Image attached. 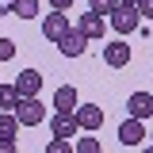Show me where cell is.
<instances>
[{"mask_svg": "<svg viewBox=\"0 0 153 153\" xmlns=\"http://www.w3.org/2000/svg\"><path fill=\"white\" fill-rule=\"evenodd\" d=\"M12 115L19 126H38V123H46V103L42 100H19Z\"/></svg>", "mask_w": 153, "mask_h": 153, "instance_id": "obj_1", "label": "cell"}, {"mask_svg": "<svg viewBox=\"0 0 153 153\" xmlns=\"http://www.w3.org/2000/svg\"><path fill=\"white\" fill-rule=\"evenodd\" d=\"M73 31V23L65 12H50V16H42V38L46 42H61V38Z\"/></svg>", "mask_w": 153, "mask_h": 153, "instance_id": "obj_2", "label": "cell"}, {"mask_svg": "<svg viewBox=\"0 0 153 153\" xmlns=\"http://www.w3.org/2000/svg\"><path fill=\"white\" fill-rule=\"evenodd\" d=\"M103 65L107 69H126L130 65V42L126 38H111L103 46Z\"/></svg>", "mask_w": 153, "mask_h": 153, "instance_id": "obj_3", "label": "cell"}, {"mask_svg": "<svg viewBox=\"0 0 153 153\" xmlns=\"http://www.w3.org/2000/svg\"><path fill=\"white\" fill-rule=\"evenodd\" d=\"M73 119H76L80 130H100V126H103V107H100V103H76Z\"/></svg>", "mask_w": 153, "mask_h": 153, "instance_id": "obj_4", "label": "cell"}, {"mask_svg": "<svg viewBox=\"0 0 153 153\" xmlns=\"http://www.w3.org/2000/svg\"><path fill=\"white\" fill-rule=\"evenodd\" d=\"M73 31H80V35L92 42V38H103V35H107V19L96 16V12H84V16H76V27H73Z\"/></svg>", "mask_w": 153, "mask_h": 153, "instance_id": "obj_5", "label": "cell"}, {"mask_svg": "<svg viewBox=\"0 0 153 153\" xmlns=\"http://www.w3.org/2000/svg\"><path fill=\"white\" fill-rule=\"evenodd\" d=\"M16 92H19V100H38V92H42V73L38 69H23L16 76Z\"/></svg>", "mask_w": 153, "mask_h": 153, "instance_id": "obj_6", "label": "cell"}, {"mask_svg": "<svg viewBox=\"0 0 153 153\" xmlns=\"http://www.w3.org/2000/svg\"><path fill=\"white\" fill-rule=\"evenodd\" d=\"M119 142L123 146H138V142H146L149 138V130H146V123H138V119H126V123H119Z\"/></svg>", "mask_w": 153, "mask_h": 153, "instance_id": "obj_7", "label": "cell"}, {"mask_svg": "<svg viewBox=\"0 0 153 153\" xmlns=\"http://www.w3.org/2000/svg\"><path fill=\"white\" fill-rule=\"evenodd\" d=\"M76 119L73 115H50V138H61V142H73L76 138Z\"/></svg>", "mask_w": 153, "mask_h": 153, "instance_id": "obj_8", "label": "cell"}, {"mask_svg": "<svg viewBox=\"0 0 153 153\" xmlns=\"http://www.w3.org/2000/svg\"><path fill=\"white\" fill-rule=\"evenodd\" d=\"M126 111H130V119H138V123H146V119L153 115V96L138 88V92H134L130 100H126Z\"/></svg>", "mask_w": 153, "mask_h": 153, "instance_id": "obj_9", "label": "cell"}, {"mask_svg": "<svg viewBox=\"0 0 153 153\" xmlns=\"http://www.w3.org/2000/svg\"><path fill=\"white\" fill-rule=\"evenodd\" d=\"M107 19H111V27L119 31V35H130V31H138V8H115Z\"/></svg>", "mask_w": 153, "mask_h": 153, "instance_id": "obj_10", "label": "cell"}, {"mask_svg": "<svg viewBox=\"0 0 153 153\" xmlns=\"http://www.w3.org/2000/svg\"><path fill=\"white\" fill-rule=\"evenodd\" d=\"M76 103H80V100H76V88H73V84H61V88L54 92V115H73Z\"/></svg>", "mask_w": 153, "mask_h": 153, "instance_id": "obj_11", "label": "cell"}, {"mask_svg": "<svg viewBox=\"0 0 153 153\" xmlns=\"http://www.w3.org/2000/svg\"><path fill=\"white\" fill-rule=\"evenodd\" d=\"M57 50H61L65 57H80L84 50H88V38L80 35V31H69V35H65L61 42H57Z\"/></svg>", "mask_w": 153, "mask_h": 153, "instance_id": "obj_12", "label": "cell"}, {"mask_svg": "<svg viewBox=\"0 0 153 153\" xmlns=\"http://www.w3.org/2000/svg\"><path fill=\"white\" fill-rule=\"evenodd\" d=\"M16 134H19L16 115H12V111H0V142H16Z\"/></svg>", "mask_w": 153, "mask_h": 153, "instance_id": "obj_13", "label": "cell"}, {"mask_svg": "<svg viewBox=\"0 0 153 153\" xmlns=\"http://www.w3.org/2000/svg\"><path fill=\"white\" fill-rule=\"evenodd\" d=\"M16 103H19L16 84H0V111H16Z\"/></svg>", "mask_w": 153, "mask_h": 153, "instance_id": "obj_14", "label": "cell"}, {"mask_svg": "<svg viewBox=\"0 0 153 153\" xmlns=\"http://www.w3.org/2000/svg\"><path fill=\"white\" fill-rule=\"evenodd\" d=\"M12 16H19V19H35V16H38V0H16V4H12Z\"/></svg>", "mask_w": 153, "mask_h": 153, "instance_id": "obj_15", "label": "cell"}, {"mask_svg": "<svg viewBox=\"0 0 153 153\" xmlns=\"http://www.w3.org/2000/svg\"><path fill=\"white\" fill-rule=\"evenodd\" d=\"M115 8H119V0H88V12H96V16H111Z\"/></svg>", "mask_w": 153, "mask_h": 153, "instance_id": "obj_16", "label": "cell"}, {"mask_svg": "<svg viewBox=\"0 0 153 153\" xmlns=\"http://www.w3.org/2000/svg\"><path fill=\"white\" fill-rule=\"evenodd\" d=\"M73 153H100V138H76Z\"/></svg>", "mask_w": 153, "mask_h": 153, "instance_id": "obj_17", "label": "cell"}, {"mask_svg": "<svg viewBox=\"0 0 153 153\" xmlns=\"http://www.w3.org/2000/svg\"><path fill=\"white\" fill-rule=\"evenodd\" d=\"M46 153H73V142H61V138H50V142H46Z\"/></svg>", "mask_w": 153, "mask_h": 153, "instance_id": "obj_18", "label": "cell"}, {"mask_svg": "<svg viewBox=\"0 0 153 153\" xmlns=\"http://www.w3.org/2000/svg\"><path fill=\"white\" fill-rule=\"evenodd\" d=\"M16 57V42L12 38H0V61H12Z\"/></svg>", "mask_w": 153, "mask_h": 153, "instance_id": "obj_19", "label": "cell"}, {"mask_svg": "<svg viewBox=\"0 0 153 153\" xmlns=\"http://www.w3.org/2000/svg\"><path fill=\"white\" fill-rule=\"evenodd\" d=\"M138 19H153V0H138Z\"/></svg>", "mask_w": 153, "mask_h": 153, "instance_id": "obj_20", "label": "cell"}, {"mask_svg": "<svg viewBox=\"0 0 153 153\" xmlns=\"http://www.w3.org/2000/svg\"><path fill=\"white\" fill-rule=\"evenodd\" d=\"M69 4H73V0H50V8H54V12H65Z\"/></svg>", "mask_w": 153, "mask_h": 153, "instance_id": "obj_21", "label": "cell"}, {"mask_svg": "<svg viewBox=\"0 0 153 153\" xmlns=\"http://www.w3.org/2000/svg\"><path fill=\"white\" fill-rule=\"evenodd\" d=\"M0 153H19V149H16V142H0Z\"/></svg>", "mask_w": 153, "mask_h": 153, "instance_id": "obj_22", "label": "cell"}, {"mask_svg": "<svg viewBox=\"0 0 153 153\" xmlns=\"http://www.w3.org/2000/svg\"><path fill=\"white\" fill-rule=\"evenodd\" d=\"M119 8H138V0H119Z\"/></svg>", "mask_w": 153, "mask_h": 153, "instance_id": "obj_23", "label": "cell"}, {"mask_svg": "<svg viewBox=\"0 0 153 153\" xmlns=\"http://www.w3.org/2000/svg\"><path fill=\"white\" fill-rule=\"evenodd\" d=\"M146 153H153V146H149V149H146Z\"/></svg>", "mask_w": 153, "mask_h": 153, "instance_id": "obj_24", "label": "cell"}, {"mask_svg": "<svg viewBox=\"0 0 153 153\" xmlns=\"http://www.w3.org/2000/svg\"><path fill=\"white\" fill-rule=\"evenodd\" d=\"M8 4H16V0H8Z\"/></svg>", "mask_w": 153, "mask_h": 153, "instance_id": "obj_25", "label": "cell"}, {"mask_svg": "<svg viewBox=\"0 0 153 153\" xmlns=\"http://www.w3.org/2000/svg\"><path fill=\"white\" fill-rule=\"evenodd\" d=\"M149 138H153V130H149Z\"/></svg>", "mask_w": 153, "mask_h": 153, "instance_id": "obj_26", "label": "cell"}]
</instances>
